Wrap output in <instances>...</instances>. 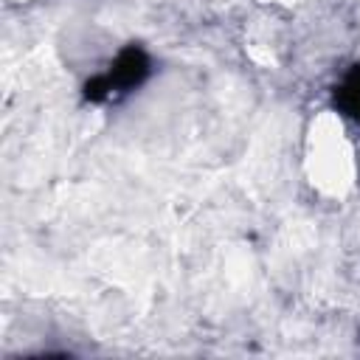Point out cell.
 Returning a JSON list of instances; mask_svg holds the SVG:
<instances>
[{"instance_id":"obj_1","label":"cell","mask_w":360,"mask_h":360,"mask_svg":"<svg viewBox=\"0 0 360 360\" xmlns=\"http://www.w3.org/2000/svg\"><path fill=\"white\" fill-rule=\"evenodd\" d=\"M152 70H155L152 53L141 42H127L118 48V53L110 59V65H107V70H101V76L115 101V98H124V96L141 90L149 82Z\"/></svg>"},{"instance_id":"obj_2","label":"cell","mask_w":360,"mask_h":360,"mask_svg":"<svg viewBox=\"0 0 360 360\" xmlns=\"http://www.w3.org/2000/svg\"><path fill=\"white\" fill-rule=\"evenodd\" d=\"M332 104L343 118L360 127V59L352 62L332 87Z\"/></svg>"}]
</instances>
